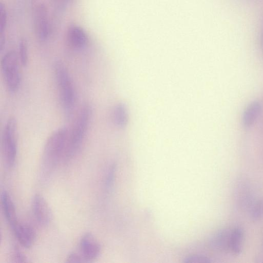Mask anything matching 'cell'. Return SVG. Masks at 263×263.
<instances>
[{
  "label": "cell",
  "mask_w": 263,
  "mask_h": 263,
  "mask_svg": "<svg viewBox=\"0 0 263 263\" xmlns=\"http://www.w3.org/2000/svg\"><path fill=\"white\" fill-rule=\"evenodd\" d=\"M31 1H33L34 0H31Z\"/></svg>",
  "instance_id": "cell-26"
},
{
  "label": "cell",
  "mask_w": 263,
  "mask_h": 263,
  "mask_svg": "<svg viewBox=\"0 0 263 263\" xmlns=\"http://www.w3.org/2000/svg\"><path fill=\"white\" fill-rule=\"evenodd\" d=\"M69 130L61 127L53 131L47 138L45 144L41 164V175L48 178L58 164L64 161Z\"/></svg>",
  "instance_id": "cell-1"
},
{
  "label": "cell",
  "mask_w": 263,
  "mask_h": 263,
  "mask_svg": "<svg viewBox=\"0 0 263 263\" xmlns=\"http://www.w3.org/2000/svg\"><path fill=\"white\" fill-rule=\"evenodd\" d=\"M32 209L36 220L41 224H48L52 219V212L43 197L36 194L32 201Z\"/></svg>",
  "instance_id": "cell-8"
},
{
  "label": "cell",
  "mask_w": 263,
  "mask_h": 263,
  "mask_svg": "<svg viewBox=\"0 0 263 263\" xmlns=\"http://www.w3.org/2000/svg\"><path fill=\"white\" fill-rule=\"evenodd\" d=\"M185 262H210L209 258L207 257L201 255H192L187 257L185 259Z\"/></svg>",
  "instance_id": "cell-20"
},
{
  "label": "cell",
  "mask_w": 263,
  "mask_h": 263,
  "mask_svg": "<svg viewBox=\"0 0 263 263\" xmlns=\"http://www.w3.org/2000/svg\"><path fill=\"white\" fill-rule=\"evenodd\" d=\"M33 24L35 35L41 41H46L50 33L48 10L43 3H39L34 8Z\"/></svg>",
  "instance_id": "cell-6"
},
{
  "label": "cell",
  "mask_w": 263,
  "mask_h": 263,
  "mask_svg": "<svg viewBox=\"0 0 263 263\" xmlns=\"http://www.w3.org/2000/svg\"><path fill=\"white\" fill-rule=\"evenodd\" d=\"M80 250V253L87 262L96 258L99 255L101 247L92 234L87 233L81 239Z\"/></svg>",
  "instance_id": "cell-7"
},
{
  "label": "cell",
  "mask_w": 263,
  "mask_h": 263,
  "mask_svg": "<svg viewBox=\"0 0 263 263\" xmlns=\"http://www.w3.org/2000/svg\"><path fill=\"white\" fill-rule=\"evenodd\" d=\"M92 109L88 104L80 110L71 130L68 134L64 162L71 159L80 148L88 128Z\"/></svg>",
  "instance_id": "cell-2"
},
{
  "label": "cell",
  "mask_w": 263,
  "mask_h": 263,
  "mask_svg": "<svg viewBox=\"0 0 263 263\" xmlns=\"http://www.w3.org/2000/svg\"><path fill=\"white\" fill-rule=\"evenodd\" d=\"M250 216L254 220H257L263 216V198L257 200L252 206Z\"/></svg>",
  "instance_id": "cell-17"
},
{
  "label": "cell",
  "mask_w": 263,
  "mask_h": 263,
  "mask_svg": "<svg viewBox=\"0 0 263 263\" xmlns=\"http://www.w3.org/2000/svg\"><path fill=\"white\" fill-rule=\"evenodd\" d=\"M73 0H65V1L67 3V2H71Z\"/></svg>",
  "instance_id": "cell-25"
},
{
  "label": "cell",
  "mask_w": 263,
  "mask_h": 263,
  "mask_svg": "<svg viewBox=\"0 0 263 263\" xmlns=\"http://www.w3.org/2000/svg\"><path fill=\"white\" fill-rule=\"evenodd\" d=\"M243 231L241 228L236 227L230 232L229 250L235 255L239 254L242 248Z\"/></svg>",
  "instance_id": "cell-14"
},
{
  "label": "cell",
  "mask_w": 263,
  "mask_h": 263,
  "mask_svg": "<svg viewBox=\"0 0 263 263\" xmlns=\"http://www.w3.org/2000/svg\"><path fill=\"white\" fill-rule=\"evenodd\" d=\"M53 69L61 105L65 113L69 115L76 101L73 85L67 68L61 61H57Z\"/></svg>",
  "instance_id": "cell-3"
},
{
  "label": "cell",
  "mask_w": 263,
  "mask_h": 263,
  "mask_svg": "<svg viewBox=\"0 0 263 263\" xmlns=\"http://www.w3.org/2000/svg\"><path fill=\"white\" fill-rule=\"evenodd\" d=\"M261 44L263 47V29L261 33Z\"/></svg>",
  "instance_id": "cell-24"
},
{
  "label": "cell",
  "mask_w": 263,
  "mask_h": 263,
  "mask_svg": "<svg viewBox=\"0 0 263 263\" xmlns=\"http://www.w3.org/2000/svg\"><path fill=\"white\" fill-rule=\"evenodd\" d=\"M18 54L13 50L6 53L1 61V68L8 90L14 92L18 89L21 81Z\"/></svg>",
  "instance_id": "cell-4"
},
{
  "label": "cell",
  "mask_w": 263,
  "mask_h": 263,
  "mask_svg": "<svg viewBox=\"0 0 263 263\" xmlns=\"http://www.w3.org/2000/svg\"><path fill=\"white\" fill-rule=\"evenodd\" d=\"M67 40L69 45L76 49L84 47L88 41L85 31L77 25H70L68 27L67 33Z\"/></svg>",
  "instance_id": "cell-10"
},
{
  "label": "cell",
  "mask_w": 263,
  "mask_h": 263,
  "mask_svg": "<svg viewBox=\"0 0 263 263\" xmlns=\"http://www.w3.org/2000/svg\"><path fill=\"white\" fill-rule=\"evenodd\" d=\"M115 167L112 166L109 170L106 181V185L107 187H110L112 184L114 178Z\"/></svg>",
  "instance_id": "cell-22"
},
{
  "label": "cell",
  "mask_w": 263,
  "mask_h": 263,
  "mask_svg": "<svg viewBox=\"0 0 263 263\" xmlns=\"http://www.w3.org/2000/svg\"><path fill=\"white\" fill-rule=\"evenodd\" d=\"M17 122L11 117L7 121L3 132L2 151L5 165L11 168L15 164L17 154Z\"/></svg>",
  "instance_id": "cell-5"
},
{
  "label": "cell",
  "mask_w": 263,
  "mask_h": 263,
  "mask_svg": "<svg viewBox=\"0 0 263 263\" xmlns=\"http://www.w3.org/2000/svg\"><path fill=\"white\" fill-rule=\"evenodd\" d=\"M262 110L261 104L258 101L250 103L245 108L242 116V123L246 128H250L256 122Z\"/></svg>",
  "instance_id": "cell-12"
},
{
  "label": "cell",
  "mask_w": 263,
  "mask_h": 263,
  "mask_svg": "<svg viewBox=\"0 0 263 263\" xmlns=\"http://www.w3.org/2000/svg\"><path fill=\"white\" fill-rule=\"evenodd\" d=\"M12 229L23 247L29 248L32 246L35 239L36 233L31 226L17 222Z\"/></svg>",
  "instance_id": "cell-9"
},
{
  "label": "cell",
  "mask_w": 263,
  "mask_h": 263,
  "mask_svg": "<svg viewBox=\"0 0 263 263\" xmlns=\"http://www.w3.org/2000/svg\"><path fill=\"white\" fill-rule=\"evenodd\" d=\"M1 203L5 217L12 229L18 222L14 204L6 191L1 194Z\"/></svg>",
  "instance_id": "cell-13"
},
{
  "label": "cell",
  "mask_w": 263,
  "mask_h": 263,
  "mask_svg": "<svg viewBox=\"0 0 263 263\" xmlns=\"http://www.w3.org/2000/svg\"><path fill=\"white\" fill-rule=\"evenodd\" d=\"M12 259L15 262H25L27 261L26 256L17 248H15L13 250Z\"/></svg>",
  "instance_id": "cell-21"
},
{
  "label": "cell",
  "mask_w": 263,
  "mask_h": 263,
  "mask_svg": "<svg viewBox=\"0 0 263 263\" xmlns=\"http://www.w3.org/2000/svg\"><path fill=\"white\" fill-rule=\"evenodd\" d=\"M7 22V11L5 5L0 3V34L4 33Z\"/></svg>",
  "instance_id": "cell-18"
},
{
  "label": "cell",
  "mask_w": 263,
  "mask_h": 263,
  "mask_svg": "<svg viewBox=\"0 0 263 263\" xmlns=\"http://www.w3.org/2000/svg\"><path fill=\"white\" fill-rule=\"evenodd\" d=\"M112 119L115 125L120 128H124L128 122V115L125 105L122 103L117 104L112 111Z\"/></svg>",
  "instance_id": "cell-15"
},
{
  "label": "cell",
  "mask_w": 263,
  "mask_h": 263,
  "mask_svg": "<svg viewBox=\"0 0 263 263\" xmlns=\"http://www.w3.org/2000/svg\"><path fill=\"white\" fill-rule=\"evenodd\" d=\"M231 231L222 229L217 232L210 239V247L214 251L224 252L229 250Z\"/></svg>",
  "instance_id": "cell-11"
},
{
  "label": "cell",
  "mask_w": 263,
  "mask_h": 263,
  "mask_svg": "<svg viewBox=\"0 0 263 263\" xmlns=\"http://www.w3.org/2000/svg\"><path fill=\"white\" fill-rule=\"evenodd\" d=\"M5 44V37L4 33H2L0 35V49L1 51H2L4 48Z\"/></svg>",
  "instance_id": "cell-23"
},
{
  "label": "cell",
  "mask_w": 263,
  "mask_h": 263,
  "mask_svg": "<svg viewBox=\"0 0 263 263\" xmlns=\"http://www.w3.org/2000/svg\"><path fill=\"white\" fill-rule=\"evenodd\" d=\"M67 262H86L81 253L75 252H71L67 258Z\"/></svg>",
  "instance_id": "cell-19"
},
{
  "label": "cell",
  "mask_w": 263,
  "mask_h": 263,
  "mask_svg": "<svg viewBox=\"0 0 263 263\" xmlns=\"http://www.w3.org/2000/svg\"><path fill=\"white\" fill-rule=\"evenodd\" d=\"M18 57L20 63L25 66L28 63V47L27 42L25 38H22L18 43Z\"/></svg>",
  "instance_id": "cell-16"
}]
</instances>
